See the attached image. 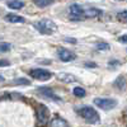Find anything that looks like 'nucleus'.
<instances>
[{
  "label": "nucleus",
  "instance_id": "nucleus-12",
  "mask_svg": "<svg viewBox=\"0 0 127 127\" xmlns=\"http://www.w3.org/2000/svg\"><path fill=\"white\" fill-rule=\"evenodd\" d=\"M6 5H8V8H10V9L19 10V9H22V8L24 6V1H22V0H8Z\"/></svg>",
  "mask_w": 127,
  "mask_h": 127
},
{
  "label": "nucleus",
  "instance_id": "nucleus-13",
  "mask_svg": "<svg viewBox=\"0 0 127 127\" xmlns=\"http://www.w3.org/2000/svg\"><path fill=\"white\" fill-rule=\"evenodd\" d=\"M100 14H102V10H99V9L92 8V9H87L85 10V18H94V17H98Z\"/></svg>",
  "mask_w": 127,
  "mask_h": 127
},
{
  "label": "nucleus",
  "instance_id": "nucleus-19",
  "mask_svg": "<svg viewBox=\"0 0 127 127\" xmlns=\"http://www.w3.org/2000/svg\"><path fill=\"white\" fill-rule=\"evenodd\" d=\"M97 48L102 50V51H107V50L111 48V46L108 43H105V42H99V43H97Z\"/></svg>",
  "mask_w": 127,
  "mask_h": 127
},
{
  "label": "nucleus",
  "instance_id": "nucleus-22",
  "mask_svg": "<svg viewBox=\"0 0 127 127\" xmlns=\"http://www.w3.org/2000/svg\"><path fill=\"white\" fill-rule=\"evenodd\" d=\"M87 67H97V65H95V62H87L85 64Z\"/></svg>",
  "mask_w": 127,
  "mask_h": 127
},
{
  "label": "nucleus",
  "instance_id": "nucleus-14",
  "mask_svg": "<svg viewBox=\"0 0 127 127\" xmlns=\"http://www.w3.org/2000/svg\"><path fill=\"white\" fill-rule=\"evenodd\" d=\"M33 3L38 8H47L54 3V0H33Z\"/></svg>",
  "mask_w": 127,
  "mask_h": 127
},
{
  "label": "nucleus",
  "instance_id": "nucleus-1",
  "mask_svg": "<svg viewBox=\"0 0 127 127\" xmlns=\"http://www.w3.org/2000/svg\"><path fill=\"white\" fill-rule=\"evenodd\" d=\"M76 113L80 116V117L90 123V125H95V123H99L100 122V116L99 113L95 111L93 107L90 105H83V107H78L76 108Z\"/></svg>",
  "mask_w": 127,
  "mask_h": 127
},
{
  "label": "nucleus",
  "instance_id": "nucleus-6",
  "mask_svg": "<svg viewBox=\"0 0 127 127\" xmlns=\"http://www.w3.org/2000/svg\"><path fill=\"white\" fill-rule=\"evenodd\" d=\"M37 93L41 95L42 98H46L48 100H54V102H61V98L59 97V95H56L54 93V90H52L51 88L48 87H41L37 89Z\"/></svg>",
  "mask_w": 127,
  "mask_h": 127
},
{
  "label": "nucleus",
  "instance_id": "nucleus-8",
  "mask_svg": "<svg viewBox=\"0 0 127 127\" xmlns=\"http://www.w3.org/2000/svg\"><path fill=\"white\" fill-rule=\"evenodd\" d=\"M70 14L72 17H76V19H81L83 17H85V9H83L79 4H72L69 8Z\"/></svg>",
  "mask_w": 127,
  "mask_h": 127
},
{
  "label": "nucleus",
  "instance_id": "nucleus-2",
  "mask_svg": "<svg viewBox=\"0 0 127 127\" xmlns=\"http://www.w3.org/2000/svg\"><path fill=\"white\" fill-rule=\"evenodd\" d=\"M34 28L39 32L41 34L51 36L56 32L57 26L55 24L54 20H51V19H41V20H38V22L34 23Z\"/></svg>",
  "mask_w": 127,
  "mask_h": 127
},
{
  "label": "nucleus",
  "instance_id": "nucleus-23",
  "mask_svg": "<svg viewBox=\"0 0 127 127\" xmlns=\"http://www.w3.org/2000/svg\"><path fill=\"white\" fill-rule=\"evenodd\" d=\"M65 41H66V42H71V43H76V39H75V38H69V37H66Z\"/></svg>",
  "mask_w": 127,
  "mask_h": 127
},
{
  "label": "nucleus",
  "instance_id": "nucleus-11",
  "mask_svg": "<svg viewBox=\"0 0 127 127\" xmlns=\"http://www.w3.org/2000/svg\"><path fill=\"white\" fill-rule=\"evenodd\" d=\"M59 80L64 81V83H75L78 81V79L72 75V74H69V72H60L57 75Z\"/></svg>",
  "mask_w": 127,
  "mask_h": 127
},
{
  "label": "nucleus",
  "instance_id": "nucleus-5",
  "mask_svg": "<svg viewBox=\"0 0 127 127\" xmlns=\"http://www.w3.org/2000/svg\"><path fill=\"white\" fill-rule=\"evenodd\" d=\"M29 75L31 78H33L34 80H38V81H47L50 79H52V74L51 71L46 70V69H41V67H37V69H33L29 71Z\"/></svg>",
  "mask_w": 127,
  "mask_h": 127
},
{
  "label": "nucleus",
  "instance_id": "nucleus-9",
  "mask_svg": "<svg viewBox=\"0 0 127 127\" xmlns=\"http://www.w3.org/2000/svg\"><path fill=\"white\" fill-rule=\"evenodd\" d=\"M5 20L9 22V23H13V24H15V23H24L26 22V19L23 17H20L18 14H13V13H9L8 15H5Z\"/></svg>",
  "mask_w": 127,
  "mask_h": 127
},
{
  "label": "nucleus",
  "instance_id": "nucleus-7",
  "mask_svg": "<svg viewBox=\"0 0 127 127\" xmlns=\"http://www.w3.org/2000/svg\"><path fill=\"white\" fill-rule=\"evenodd\" d=\"M57 56L64 62H70V61H74L76 59V55L67 48H59L57 50Z\"/></svg>",
  "mask_w": 127,
  "mask_h": 127
},
{
  "label": "nucleus",
  "instance_id": "nucleus-20",
  "mask_svg": "<svg viewBox=\"0 0 127 127\" xmlns=\"http://www.w3.org/2000/svg\"><path fill=\"white\" fill-rule=\"evenodd\" d=\"M0 65H1V67H5V66H9L10 65V62L8 61V60H1V61H0Z\"/></svg>",
  "mask_w": 127,
  "mask_h": 127
},
{
  "label": "nucleus",
  "instance_id": "nucleus-10",
  "mask_svg": "<svg viewBox=\"0 0 127 127\" xmlns=\"http://www.w3.org/2000/svg\"><path fill=\"white\" fill-rule=\"evenodd\" d=\"M50 127H69V123L62 117H55L50 122Z\"/></svg>",
  "mask_w": 127,
  "mask_h": 127
},
{
  "label": "nucleus",
  "instance_id": "nucleus-15",
  "mask_svg": "<svg viewBox=\"0 0 127 127\" xmlns=\"http://www.w3.org/2000/svg\"><path fill=\"white\" fill-rule=\"evenodd\" d=\"M72 93H74V95H75V97H78V98H84V97L87 95L85 89L81 88V87H75V88L72 89Z\"/></svg>",
  "mask_w": 127,
  "mask_h": 127
},
{
  "label": "nucleus",
  "instance_id": "nucleus-3",
  "mask_svg": "<svg viewBox=\"0 0 127 127\" xmlns=\"http://www.w3.org/2000/svg\"><path fill=\"white\" fill-rule=\"evenodd\" d=\"M36 116H37V126L38 127H45V126L48 125V122H51L50 121L51 112H50L48 107L45 104H39L37 107Z\"/></svg>",
  "mask_w": 127,
  "mask_h": 127
},
{
  "label": "nucleus",
  "instance_id": "nucleus-17",
  "mask_svg": "<svg viewBox=\"0 0 127 127\" xmlns=\"http://www.w3.org/2000/svg\"><path fill=\"white\" fill-rule=\"evenodd\" d=\"M117 19L120 20V22L127 23V9H125V10H121V12L117 14Z\"/></svg>",
  "mask_w": 127,
  "mask_h": 127
},
{
  "label": "nucleus",
  "instance_id": "nucleus-18",
  "mask_svg": "<svg viewBox=\"0 0 127 127\" xmlns=\"http://www.w3.org/2000/svg\"><path fill=\"white\" fill-rule=\"evenodd\" d=\"M12 48V45L9 43V42H1V45H0V51H1V54H5V52L10 51Z\"/></svg>",
  "mask_w": 127,
  "mask_h": 127
},
{
  "label": "nucleus",
  "instance_id": "nucleus-16",
  "mask_svg": "<svg viewBox=\"0 0 127 127\" xmlns=\"http://www.w3.org/2000/svg\"><path fill=\"white\" fill-rule=\"evenodd\" d=\"M13 84H15V85H31V81L26 78H17L13 80Z\"/></svg>",
  "mask_w": 127,
  "mask_h": 127
},
{
  "label": "nucleus",
  "instance_id": "nucleus-4",
  "mask_svg": "<svg viewBox=\"0 0 127 127\" xmlns=\"http://www.w3.org/2000/svg\"><path fill=\"white\" fill-rule=\"evenodd\" d=\"M94 105H97L98 108L103 109V111H111L113 108H116L117 105V100L113 98H95L93 100Z\"/></svg>",
  "mask_w": 127,
  "mask_h": 127
},
{
  "label": "nucleus",
  "instance_id": "nucleus-21",
  "mask_svg": "<svg viewBox=\"0 0 127 127\" xmlns=\"http://www.w3.org/2000/svg\"><path fill=\"white\" fill-rule=\"evenodd\" d=\"M118 41H120V42H122V43H127V34L121 36V37L118 38Z\"/></svg>",
  "mask_w": 127,
  "mask_h": 127
}]
</instances>
